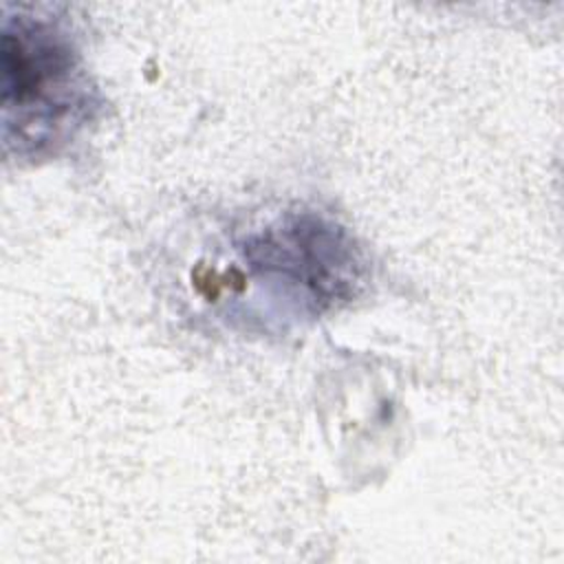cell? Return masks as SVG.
<instances>
[{
  "instance_id": "6da1fadb",
  "label": "cell",
  "mask_w": 564,
  "mask_h": 564,
  "mask_svg": "<svg viewBox=\"0 0 564 564\" xmlns=\"http://www.w3.org/2000/svg\"><path fill=\"white\" fill-rule=\"evenodd\" d=\"M2 137L20 156L55 152L90 119L79 53L57 20L4 9L2 20Z\"/></svg>"
},
{
  "instance_id": "7a4b0ae2",
  "label": "cell",
  "mask_w": 564,
  "mask_h": 564,
  "mask_svg": "<svg viewBox=\"0 0 564 564\" xmlns=\"http://www.w3.org/2000/svg\"><path fill=\"white\" fill-rule=\"evenodd\" d=\"M258 284L308 317L350 302L364 280V260L350 234L313 212L289 214L240 247Z\"/></svg>"
}]
</instances>
